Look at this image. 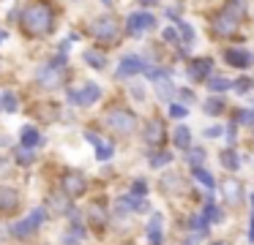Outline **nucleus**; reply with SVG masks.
Masks as SVG:
<instances>
[{
	"label": "nucleus",
	"mask_w": 254,
	"mask_h": 245,
	"mask_svg": "<svg viewBox=\"0 0 254 245\" xmlns=\"http://www.w3.org/2000/svg\"><path fill=\"white\" fill-rule=\"evenodd\" d=\"M52 11L47 8L44 3H36V5H28L22 11V27L28 36H47L52 30Z\"/></svg>",
	"instance_id": "1"
},
{
	"label": "nucleus",
	"mask_w": 254,
	"mask_h": 245,
	"mask_svg": "<svg viewBox=\"0 0 254 245\" xmlns=\"http://www.w3.org/2000/svg\"><path fill=\"white\" fill-rule=\"evenodd\" d=\"M107 123H110L112 131H118V134H131V131L137 128V117H134L131 112H126V109H112V112L107 114Z\"/></svg>",
	"instance_id": "2"
},
{
	"label": "nucleus",
	"mask_w": 254,
	"mask_h": 245,
	"mask_svg": "<svg viewBox=\"0 0 254 245\" xmlns=\"http://www.w3.org/2000/svg\"><path fill=\"white\" fill-rule=\"evenodd\" d=\"M238 16H241L238 5H230V8L221 11V14L213 19V30H216V33H221V36H230V33H235V27H238Z\"/></svg>",
	"instance_id": "3"
},
{
	"label": "nucleus",
	"mask_w": 254,
	"mask_h": 245,
	"mask_svg": "<svg viewBox=\"0 0 254 245\" xmlns=\"http://www.w3.org/2000/svg\"><path fill=\"white\" fill-rule=\"evenodd\" d=\"M99 96H101V90L93 85V82H88V85L74 87V90H71V96H68V101H71V103H77V106H88V103L99 101Z\"/></svg>",
	"instance_id": "4"
},
{
	"label": "nucleus",
	"mask_w": 254,
	"mask_h": 245,
	"mask_svg": "<svg viewBox=\"0 0 254 245\" xmlns=\"http://www.w3.org/2000/svg\"><path fill=\"white\" fill-rule=\"evenodd\" d=\"M93 36L96 38H104V41H112L118 36V22L112 16H101V19L93 22Z\"/></svg>",
	"instance_id": "5"
},
{
	"label": "nucleus",
	"mask_w": 254,
	"mask_h": 245,
	"mask_svg": "<svg viewBox=\"0 0 254 245\" xmlns=\"http://www.w3.org/2000/svg\"><path fill=\"white\" fill-rule=\"evenodd\" d=\"M156 27V19L150 14H131L128 16V33H134V36H137L139 30H153Z\"/></svg>",
	"instance_id": "6"
},
{
	"label": "nucleus",
	"mask_w": 254,
	"mask_h": 245,
	"mask_svg": "<svg viewBox=\"0 0 254 245\" xmlns=\"http://www.w3.org/2000/svg\"><path fill=\"white\" fill-rule=\"evenodd\" d=\"M224 60L230 65H235V68H249L252 65V52H243V49H227L224 52Z\"/></svg>",
	"instance_id": "7"
},
{
	"label": "nucleus",
	"mask_w": 254,
	"mask_h": 245,
	"mask_svg": "<svg viewBox=\"0 0 254 245\" xmlns=\"http://www.w3.org/2000/svg\"><path fill=\"white\" fill-rule=\"evenodd\" d=\"M19 204V194L14 188H8V185H0V210L8 212V210H17Z\"/></svg>",
	"instance_id": "8"
},
{
	"label": "nucleus",
	"mask_w": 254,
	"mask_h": 245,
	"mask_svg": "<svg viewBox=\"0 0 254 245\" xmlns=\"http://www.w3.org/2000/svg\"><path fill=\"white\" fill-rule=\"evenodd\" d=\"M210 68H213V63H210L208 57L191 60V63H189V76H191V79H205V76L210 74Z\"/></svg>",
	"instance_id": "9"
},
{
	"label": "nucleus",
	"mask_w": 254,
	"mask_h": 245,
	"mask_svg": "<svg viewBox=\"0 0 254 245\" xmlns=\"http://www.w3.org/2000/svg\"><path fill=\"white\" fill-rule=\"evenodd\" d=\"M161 139H164V123H161V120H150V123L145 125V142H148V145H159Z\"/></svg>",
	"instance_id": "10"
},
{
	"label": "nucleus",
	"mask_w": 254,
	"mask_h": 245,
	"mask_svg": "<svg viewBox=\"0 0 254 245\" xmlns=\"http://www.w3.org/2000/svg\"><path fill=\"white\" fill-rule=\"evenodd\" d=\"M145 68V63L139 57H123L121 65H118V76H131V74H139Z\"/></svg>",
	"instance_id": "11"
},
{
	"label": "nucleus",
	"mask_w": 254,
	"mask_h": 245,
	"mask_svg": "<svg viewBox=\"0 0 254 245\" xmlns=\"http://www.w3.org/2000/svg\"><path fill=\"white\" fill-rule=\"evenodd\" d=\"M63 188H66V194L79 196L85 191V177L82 174H66V177H63Z\"/></svg>",
	"instance_id": "12"
},
{
	"label": "nucleus",
	"mask_w": 254,
	"mask_h": 245,
	"mask_svg": "<svg viewBox=\"0 0 254 245\" xmlns=\"http://www.w3.org/2000/svg\"><path fill=\"white\" fill-rule=\"evenodd\" d=\"M85 136H88V142H90V145L96 147V150H99V161H107V158L112 155V145H107V142L101 139L99 134H93V131H88V134H85Z\"/></svg>",
	"instance_id": "13"
},
{
	"label": "nucleus",
	"mask_w": 254,
	"mask_h": 245,
	"mask_svg": "<svg viewBox=\"0 0 254 245\" xmlns=\"http://www.w3.org/2000/svg\"><path fill=\"white\" fill-rule=\"evenodd\" d=\"M39 82L44 87H61V82H63V76H61V71L55 68V65H52V68H44L39 74Z\"/></svg>",
	"instance_id": "14"
},
{
	"label": "nucleus",
	"mask_w": 254,
	"mask_h": 245,
	"mask_svg": "<svg viewBox=\"0 0 254 245\" xmlns=\"http://www.w3.org/2000/svg\"><path fill=\"white\" fill-rule=\"evenodd\" d=\"M148 237H150V245H161V215H159V212H153V215H150Z\"/></svg>",
	"instance_id": "15"
},
{
	"label": "nucleus",
	"mask_w": 254,
	"mask_h": 245,
	"mask_svg": "<svg viewBox=\"0 0 254 245\" xmlns=\"http://www.w3.org/2000/svg\"><path fill=\"white\" fill-rule=\"evenodd\" d=\"M22 145L25 147H36V145H41V136H39V131L36 128H22Z\"/></svg>",
	"instance_id": "16"
},
{
	"label": "nucleus",
	"mask_w": 254,
	"mask_h": 245,
	"mask_svg": "<svg viewBox=\"0 0 254 245\" xmlns=\"http://www.w3.org/2000/svg\"><path fill=\"white\" fill-rule=\"evenodd\" d=\"M221 163H224V169H230V172H235L238 166H241V163H238V155L232 150H224L221 152Z\"/></svg>",
	"instance_id": "17"
},
{
	"label": "nucleus",
	"mask_w": 254,
	"mask_h": 245,
	"mask_svg": "<svg viewBox=\"0 0 254 245\" xmlns=\"http://www.w3.org/2000/svg\"><path fill=\"white\" fill-rule=\"evenodd\" d=\"M156 90H159V98H170V93H172V82L167 79V76H164V79L159 76V79H156Z\"/></svg>",
	"instance_id": "18"
},
{
	"label": "nucleus",
	"mask_w": 254,
	"mask_h": 245,
	"mask_svg": "<svg viewBox=\"0 0 254 245\" xmlns=\"http://www.w3.org/2000/svg\"><path fill=\"white\" fill-rule=\"evenodd\" d=\"M194 177H197L199 183L205 185V188H213V177H210V172H205V169L194 166Z\"/></svg>",
	"instance_id": "19"
},
{
	"label": "nucleus",
	"mask_w": 254,
	"mask_h": 245,
	"mask_svg": "<svg viewBox=\"0 0 254 245\" xmlns=\"http://www.w3.org/2000/svg\"><path fill=\"white\" fill-rule=\"evenodd\" d=\"M208 87L210 90H230V82L221 76H208Z\"/></svg>",
	"instance_id": "20"
},
{
	"label": "nucleus",
	"mask_w": 254,
	"mask_h": 245,
	"mask_svg": "<svg viewBox=\"0 0 254 245\" xmlns=\"http://www.w3.org/2000/svg\"><path fill=\"white\" fill-rule=\"evenodd\" d=\"M205 221H221V212H219V207L213 204V201H208V204H205Z\"/></svg>",
	"instance_id": "21"
},
{
	"label": "nucleus",
	"mask_w": 254,
	"mask_h": 245,
	"mask_svg": "<svg viewBox=\"0 0 254 245\" xmlns=\"http://www.w3.org/2000/svg\"><path fill=\"white\" fill-rule=\"evenodd\" d=\"M224 194H227V199H230V201H238V199H241V185L232 180V183H227Z\"/></svg>",
	"instance_id": "22"
},
{
	"label": "nucleus",
	"mask_w": 254,
	"mask_h": 245,
	"mask_svg": "<svg viewBox=\"0 0 254 245\" xmlns=\"http://www.w3.org/2000/svg\"><path fill=\"white\" fill-rule=\"evenodd\" d=\"M175 145L178 147H189V128H175Z\"/></svg>",
	"instance_id": "23"
},
{
	"label": "nucleus",
	"mask_w": 254,
	"mask_h": 245,
	"mask_svg": "<svg viewBox=\"0 0 254 245\" xmlns=\"http://www.w3.org/2000/svg\"><path fill=\"white\" fill-rule=\"evenodd\" d=\"M85 60H88L90 65H96V68H104V65H107L104 54H93V52H88V54H85Z\"/></svg>",
	"instance_id": "24"
},
{
	"label": "nucleus",
	"mask_w": 254,
	"mask_h": 245,
	"mask_svg": "<svg viewBox=\"0 0 254 245\" xmlns=\"http://www.w3.org/2000/svg\"><path fill=\"white\" fill-rule=\"evenodd\" d=\"M205 109H208V112H221V109H224V103L219 101V98H210V101H205Z\"/></svg>",
	"instance_id": "25"
},
{
	"label": "nucleus",
	"mask_w": 254,
	"mask_h": 245,
	"mask_svg": "<svg viewBox=\"0 0 254 245\" xmlns=\"http://www.w3.org/2000/svg\"><path fill=\"white\" fill-rule=\"evenodd\" d=\"M150 163H153V166H164V163H170V152H159V155H153Z\"/></svg>",
	"instance_id": "26"
},
{
	"label": "nucleus",
	"mask_w": 254,
	"mask_h": 245,
	"mask_svg": "<svg viewBox=\"0 0 254 245\" xmlns=\"http://www.w3.org/2000/svg\"><path fill=\"white\" fill-rule=\"evenodd\" d=\"M3 106H6L8 112H14V109H17V98H14L11 93H6V96H3Z\"/></svg>",
	"instance_id": "27"
},
{
	"label": "nucleus",
	"mask_w": 254,
	"mask_h": 245,
	"mask_svg": "<svg viewBox=\"0 0 254 245\" xmlns=\"http://www.w3.org/2000/svg\"><path fill=\"white\" fill-rule=\"evenodd\" d=\"M181 36H183V41H186V44L194 41V30H191L189 25H181Z\"/></svg>",
	"instance_id": "28"
},
{
	"label": "nucleus",
	"mask_w": 254,
	"mask_h": 245,
	"mask_svg": "<svg viewBox=\"0 0 254 245\" xmlns=\"http://www.w3.org/2000/svg\"><path fill=\"white\" fill-rule=\"evenodd\" d=\"M170 114H172V117H178V120L186 117V106H178V103H175V106H170Z\"/></svg>",
	"instance_id": "29"
},
{
	"label": "nucleus",
	"mask_w": 254,
	"mask_h": 245,
	"mask_svg": "<svg viewBox=\"0 0 254 245\" xmlns=\"http://www.w3.org/2000/svg\"><path fill=\"white\" fill-rule=\"evenodd\" d=\"M202 155H205V150H191V166H199V161H202Z\"/></svg>",
	"instance_id": "30"
},
{
	"label": "nucleus",
	"mask_w": 254,
	"mask_h": 245,
	"mask_svg": "<svg viewBox=\"0 0 254 245\" xmlns=\"http://www.w3.org/2000/svg\"><path fill=\"white\" fill-rule=\"evenodd\" d=\"M238 123H254V114L252 112H243V109H241V112H238Z\"/></svg>",
	"instance_id": "31"
},
{
	"label": "nucleus",
	"mask_w": 254,
	"mask_h": 245,
	"mask_svg": "<svg viewBox=\"0 0 254 245\" xmlns=\"http://www.w3.org/2000/svg\"><path fill=\"white\" fill-rule=\"evenodd\" d=\"M145 191H148L145 180H137V183H134V194H145Z\"/></svg>",
	"instance_id": "32"
},
{
	"label": "nucleus",
	"mask_w": 254,
	"mask_h": 245,
	"mask_svg": "<svg viewBox=\"0 0 254 245\" xmlns=\"http://www.w3.org/2000/svg\"><path fill=\"white\" fill-rule=\"evenodd\" d=\"M17 155H19V163H33V155H28L25 150H19Z\"/></svg>",
	"instance_id": "33"
},
{
	"label": "nucleus",
	"mask_w": 254,
	"mask_h": 245,
	"mask_svg": "<svg viewBox=\"0 0 254 245\" xmlns=\"http://www.w3.org/2000/svg\"><path fill=\"white\" fill-rule=\"evenodd\" d=\"M249 87H252V79H241V82H238V90H249Z\"/></svg>",
	"instance_id": "34"
},
{
	"label": "nucleus",
	"mask_w": 254,
	"mask_h": 245,
	"mask_svg": "<svg viewBox=\"0 0 254 245\" xmlns=\"http://www.w3.org/2000/svg\"><path fill=\"white\" fill-rule=\"evenodd\" d=\"M205 134H208V136H219V134H221V128H219V125H213V128H208Z\"/></svg>",
	"instance_id": "35"
},
{
	"label": "nucleus",
	"mask_w": 254,
	"mask_h": 245,
	"mask_svg": "<svg viewBox=\"0 0 254 245\" xmlns=\"http://www.w3.org/2000/svg\"><path fill=\"white\" fill-rule=\"evenodd\" d=\"M6 169H8V163H6V161H3V158H0V174L6 172Z\"/></svg>",
	"instance_id": "36"
},
{
	"label": "nucleus",
	"mask_w": 254,
	"mask_h": 245,
	"mask_svg": "<svg viewBox=\"0 0 254 245\" xmlns=\"http://www.w3.org/2000/svg\"><path fill=\"white\" fill-rule=\"evenodd\" d=\"M139 3H145V5H156L159 0H139Z\"/></svg>",
	"instance_id": "37"
},
{
	"label": "nucleus",
	"mask_w": 254,
	"mask_h": 245,
	"mask_svg": "<svg viewBox=\"0 0 254 245\" xmlns=\"http://www.w3.org/2000/svg\"><path fill=\"white\" fill-rule=\"evenodd\" d=\"M249 237H252V240H254V218H252V232H249Z\"/></svg>",
	"instance_id": "38"
},
{
	"label": "nucleus",
	"mask_w": 254,
	"mask_h": 245,
	"mask_svg": "<svg viewBox=\"0 0 254 245\" xmlns=\"http://www.w3.org/2000/svg\"><path fill=\"white\" fill-rule=\"evenodd\" d=\"M104 3H107V5H110V3H112V0H104Z\"/></svg>",
	"instance_id": "39"
},
{
	"label": "nucleus",
	"mask_w": 254,
	"mask_h": 245,
	"mask_svg": "<svg viewBox=\"0 0 254 245\" xmlns=\"http://www.w3.org/2000/svg\"><path fill=\"white\" fill-rule=\"evenodd\" d=\"M0 41H3V33H0Z\"/></svg>",
	"instance_id": "40"
},
{
	"label": "nucleus",
	"mask_w": 254,
	"mask_h": 245,
	"mask_svg": "<svg viewBox=\"0 0 254 245\" xmlns=\"http://www.w3.org/2000/svg\"><path fill=\"white\" fill-rule=\"evenodd\" d=\"M252 201H254V196H252Z\"/></svg>",
	"instance_id": "41"
},
{
	"label": "nucleus",
	"mask_w": 254,
	"mask_h": 245,
	"mask_svg": "<svg viewBox=\"0 0 254 245\" xmlns=\"http://www.w3.org/2000/svg\"><path fill=\"white\" fill-rule=\"evenodd\" d=\"M216 245H221V243H216Z\"/></svg>",
	"instance_id": "42"
}]
</instances>
